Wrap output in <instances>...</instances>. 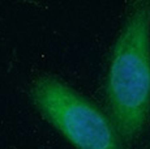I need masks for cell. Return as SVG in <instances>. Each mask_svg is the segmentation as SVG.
<instances>
[{
  "label": "cell",
  "mask_w": 150,
  "mask_h": 149,
  "mask_svg": "<svg viewBox=\"0 0 150 149\" xmlns=\"http://www.w3.org/2000/svg\"><path fill=\"white\" fill-rule=\"evenodd\" d=\"M106 99L122 143L144 132L150 115V0L129 8L110 56Z\"/></svg>",
  "instance_id": "6da1fadb"
},
{
  "label": "cell",
  "mask_w": 150,
  "mask_h": 149,
  "mask_svg": "<svg viewBox=\"0 0 150 149\" xmlns=\"http://www.w3.org/2000/svg\"><path fill=\"white\" fill-rule=\"evenodd\" d=\"M30 96L43 118L77 149H124L111 119L60 79H38Z\"/></svg>",
  "instance_id": "7a4b0ae2"
}]
</instances>
